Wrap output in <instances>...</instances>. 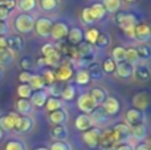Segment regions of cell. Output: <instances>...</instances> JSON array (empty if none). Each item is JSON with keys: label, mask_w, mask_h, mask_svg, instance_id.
Listing matches in <instances>:
<instances>
[{"label": "cell", "mask_w": 151, "mask_h": 150, "mask_svg": "<svg viewBox=\"0 0 151 150\" xmlns=\"http://www.w3.org/2000/svg\"><path fill=\"white\" fill-rule=\"evenodd\" d=\"M15 27L16 31L20 33H31L35 29V17L29 13H20L15 19Z\"/></svg>", "instance_id": "obj_1"}, {"label": "cell", "mask_w": 151, "mask_h": 150, "mask_svg": "<svg viewBox=\"0 0 151 150\" xmlns=\"http://www.w3.org/2000/svg\"><path fill=\"white\" fill-rule=\"evenodd\" d=\"M113 137L117 145L119 144H127V141L131 138V129L127 124H118L111 130Z\"/></svg>", "instance_id": "obj_2"}, {"label": "cell", "mask_w": 151, "mask_h": 150, "mask_svg": "<svg viewBox=\"0 0 151 150\" xmlns=\"http://www.w3.org/2000/svg\"><path fill=\"white\" fill-rule=\"evenodd\" d=\"M5 43H7V49H9L12 53L21 52L25 48V40L20 33H13L5 37Z\"/></svg>", "instance_id": "obj_3"}, {"label": "cell", "mask_w": 151, "mask_h": 150, "mask_svg": "<svg viewBox=\"0 0 151 150\" xmlns=\"http://www.w3.org/2000/svg\"><path fill=\"white\" fill-rule=\"evenodd\" d=\"M101 129L99 128H90L86 132H82V140L90 149L98 148L99 137H101Z\"/></svg>", "instance_id": "obj_4"}, {"label": "cell", "mask_w": 151, "mask_h": 150, "mask_svg": "<svg viewBox=\"0 0 151 150\" xmlns=\"http://www.w3.org/2000/svg\"><path fill=\"white\" fill-rule=\"evenodd\" d=\"M77 106H78V109L85 114H90L91 112L97 108L96 102H94V100L91 98V96L89 94V93H82V94L78 97Z\"/></svg>", "instance_id": "obj_5"}, {"label": "cell", "mask_w": 151, "mask_h": 150, "mask_svg": "<svg viewBox=\"0 0 151 150\" xmlns=\"http://www.w3.org/2000/svg\"><path fill=\"white\" fill-rule=\"evenodd\" d=\"M117 25H119L122 29L125 28H130V27H135L137 25V17L135 15L129 12H118L114 17Z\"/></svg>", "instance_id": "obj_6"}, {"label": "cell", "mask_w": 151, "mask_h": 150, "mask_svg": "<svg viewBox=\"0 0 151 150\" xmlns=\"http://www.w3.org/2000/svg\"><path fill=\"white\" fill-rule=\"evenodd\" d=\"M53 21L49 17H39L35 20V28H36V33L41 37H48L50 35V29H52Z\"/></svg>", "instance_id": "obj_7"}, {"label": "cell", "mask_w": 151, "mask_h": 150, "mask_svg": "<svg viewBox=\"0 0 151 150\" xmlns=\"http://www.w3.org/2000/svg\"><path fill=\"white\" fill-rule=\"evenodd\" d=\"M68 33H69L68 24L63 23V21H57V23H53L49 36L56 41H61V40H64L68 36Z\"/></svg>", "instance_id": "obj_8"}, {"label": "cell", "mask_w": 151, "mask_h": 150, "mask_svg": "<svg viewBox=\"0 0 151 150\" xmlns=\"http://www.w3.org/2000/svg\"><path fill=\"white\" fill-rule=\"evenodd\" d=\"M145 121H146V116H145L143 112L138 110L135 108H131L126 112V122L130 128L139 124H145Z\"/></svg>", "instance_id": "obj_9"}, {"label": "cell", "mask_w": 151, "mask_h": 150, "mask_svg": "<svg viewBox=\"0 0 151 150\" xmlns=\"http://www.w3.org/2000/svg\"><path fill=\"white\" fill-rule=\"evenodd\" d=\"M151 29L147 23H137L134 28V40H138L141 43H146L150 40Z\"/></svg>", "instance_id": "obj_10"}, {"label": "cell", "mask_w": 151, "mask_h": 150, "mask_svg": "<svg viewBox=\"0 0 151 150\" xmlns=\"http://www.w3.org/2000/svg\"><path fill=\"white\" fill-rule=\"evenodd\" d=\"M19 117H20V114L15 113V112H9V113L1 116L0 117V129L3 132H11V130H13Z\"/></svg>", "instance_id": "obj_11"}, {"label": "cell", "mask_w": 151, "mask_h": 150, "mask_svg": "<svg viewBox=\"0 0 151 150\" xmlns=\"http://www.w3.org/2000/svg\"><path fill=\"white\" fill-rule=\"evenodd\" d=\"M33 125H35L33 118H31L29 116H20L19 120L16 121L13 129H15L17 133H20V134H25V133L31 132Z\"/></svg>", "instance_id": "obj_12"}, {"label": "cell", "mask_w": 151, "mask_h": 150, "mask_svg": "<svg viewBox=\"0 0 151 150\" xmlns=\"http://www.w3.org/2000/svg\"><path fill=\"white\" fill-rule=\"evenodd\" d=\"M133 106L141 112H145L150 106V96L149 92H139L134 96L133 98Z\"/></svg>", "instance_id": "obj_13"}, {"label": "cell", "mask_w": 151, "mask_h": 150, "mask_svg": "<svg viewBox=\"0 0 151 150\" xmlns=\"http://www.w3.org/2000/svg\"><path fill=\"white\" fill-rule=\"evenodd\" d=\"M102 109H104L105 112H106L107 116H115V114H118V112H119V101L117 100L115 97H110V96H107L106 100L102 102V105H99Z\"/></svg>", "instance_id": "obj_14"}, {"label": "cell", "mask_w": 151, "mask_h": 150, "mask_svg": "<svg viewBox=\"0 0 151 150\" xmlns=\"http://www.w3.org/2000/svg\"><path fill=\"white\" fill-rule=\"evenodd\" d=\"M117 146L113 137L111 130H106V132L101 133V137H99V142H98V148L101 150H113Z\"/></svg>", "instance_id": "obj_15"}, {"label": "cell", "mask_w": 151, "mask_h": 150, "mask_svg": "<svg viewBox=\"0 0 151 150\" xmlns=\"http://www.w3.org/2000/svg\"><path fill=\"white\" fill-rule=\"evenodd\" d=\"M93 126V122L90 120V116L89 114H85V113H81L76 117L74 120V128L80 132H86L89 130L90 128Z\"/></svg>", "instance_id": "obj_16"}, {"label": "cell", "mask_w": 151, "mask_h": 150, "mask_svg": "<svg viewBox=\"0 0 151 150\" xmlns=\"http://www.w3.org/2000/svg\"><path fill=\"white\" fill-rule=\"evenodd\" d=\"M133 76L135 77L138 81L145 82L150 79V68L145 64H137L133 66Z\"/></svg>", "instance_id": "obj_17"}, {"label": "cell", "mask_w": 151, "mask_h": 150, "mask_svg": "<svg viewBox=\"0 0 151 150\" xmlns=\"http://www.w3.org/2000/svg\"><path fill=\"white\" fill-rule=\"evenodd\" d=\"M89 116H90L91 122H93V124H97V125H105V124H107L110 120V117L107 116L106 112H105L101 106H97Z\"/></svg>", "instance_id": "obj_18"}, {"label": "cell", "mask_w": 151, "mask_h": 150, "mask_svg": "<svg viewBox=\"0 0 151 150\" xmlns=\"http://www.w3.org/2000/svg\"><path fill=\"white\" fill-rule=\"evenodd\" d=\"M68 134L69 132L65 125H53V128L49 132L50 138L55 141H65L68 138Z\"/></svg>", "instance_id": "obj_19"}, {"label": "cell", "mask_w": 151, "mask_h": 150, "mask_svg": "<svg viewBox=\"0 0 151 150\" xmlns=\"http://www.w3.org/2000/svg\"><path fill=\"white\" fill-rule=\"evenodd\" d=\"M74 74L73 68H72L69 64H64V65H60L58 69L55 72V76L57 81H68V80L72 79V76Z\"/></svg>", "instance_id": "obj_20"}, {"label": "cell", "mask_w": 151, "mask_h": 150, "mask_svg": "<svg viewBox=\"0 0 151 150\" xmlns=\"http://www.w3.org/2000/svg\"><path fill=\"white\" fill-rule=\"evenodd\" d=\"M48 98V92L47 90H37V92H33L29 98L32 106H36V108H42L47 102Z\"/></svg>", "instance_id": "obj_21"}, {"label": "cell", "mask_w": 151, "mask_h": 150, "mask_svg": "<svg viewBox=\"0 0 151 150\" xmlns=\"http://www.w3.org/2000/svg\"><path fill=\"white\" fill-rule=\"evenodd\" d=\"M68 41L70 45L77 47L80 43H82L83 40V31L78 27H73V28H69V33H68Z\"/></svg>", "instance_id": "obj_22"}, {"label": "cell", "mask_w": 151, "mask_h": 150, "mask_svg": "<svg viewBox=\"0 0 151 150\" xmlns=\"http://www.w3.org/2000/svg\"><path fill=\"white\" fill-rule=\"evenodd\" d=\"M49 121L53 125H65V122L68 121V113L64 109H58L52 113H49Z\"/></svg>", "instance_id": "obj_23"}, {"label": "cell", "mask_w": 151, "mask_h": 150, "mask_svg": "<svg viewBox=\"0 0 151 150\" xmlns=\"http://www.w3.org/2000/svg\"><path fill=\"white\" fill-rule=\"evenodd\" d=\"M115 73L121 79H129V77L133 76V65L127 64L126 61L118 63L117 66H115Z\"/></svg>", "instance_id": "obj_24"}, {"label": "cell", "mask_w": 151, "mask_h": 150, "mask_svg": "<svg viewBox=\"0 0 151 150\" xmlns=\"http://www.w3.org/2000/svg\"><path fill=\"white\" fill-rule=\"evenodd\" d=\"M28 85H29V88L32 89V92L44 90L45 87H47V84H45V81H44V79H42L41 74H32Z\"/></svg>", "instance_id": "obj_25"}, {"label": "cell", "mask_w": 151, "mask_h": 150, "mask_svg": "<svg viewBox=\"0 0 151 150\" xmlns=\"http://www.w3.org/2000/svg\"><path fill=\"white\" fill-rule=\"evenodd\" d=\"M131 137L137 141H141L143 142V140L147 137V128L145 124H139L135 126H131Z\"/></svg>", "instance_id": "obj_26"}, {"label": "cell", "mask_w": 151, "mask_h": 150, "mask_svg": "<svg viewBox=\"0 0 151 150\" xmlns=\"http://www.w3.org/2000/svg\"><path fill=\"white\" fill-rule=\"evenodd\" d=\"M89 73V77H90V80H102L105 76L104 71H102V66L101 64H97V63H91L90 65H89V68L86 69Z\"/></svg>", "instance_id": "obj_27"}, {"label": "cell", "mask_w": 151, "mask_h": 150, "mask_svg": "<svg viewBox=\"0 0 151 150\" xmlns=\"http://www.w3.org/2000/svg\"><path fill=\"white\" fill-rule=\"evenodd\" d=\"M44 63H45V65L50 66V68H57V66H60V64H61V53L56 49L55 52H52L50 55L45 56Z\"/></svg>", "instance_id": "obj_28"}, {"label": "cell", "mask_w": 151, "mask_h": 150, "mask_svg": "<svg viewBox=\"0 0 151 150\" xmlns=\"http://www.w3.org/2000/svg\"><path fill=\"white\" fill-rule=\"evenodd\" d=\"M89 94L91 96V98L94 100V102H96L97 106L102 105V102H104V101L106 100V97H107L105 89H102V88H93Z\"/></svg>", "instance_id": "obj_29"}, {"label": "cell", "mask_w": 151, "mask_h": 150, "mask_svg": "<svg viewBox=\"0 0 151 150\" xmlns=\"http://www.w3.org/2000/svg\"><path fill=\"white\" fill-rule=\"evenodd\" d=\"M16 108H17V112L23 116H28L29 113L32 112L33 106H32L31 101L29 100H25V98H20V100L16 102Z\"/></svg>", "instance_id": "obj_30"}, {"label": "cell", "mask_w": 151, "mask_h": 150, "mask_svg": "<svg viewBox=\"0 0 151 150\" xmlns=\"http://www.w3.org/2000/svg\"><path fill=\"white\" fill-rule=\"evenodd\" d=\"M139 55H138V52H137V49L135 48H133V47H130V48H127L126 49V55H125V61L127 64H130V65H137V64L139 63Z\"/></svg>", "instance_id": "obj_31"}, {"label": "cell", "mask_w": 151, "mask_h": 150, "mask_svg": "<svg viewBox=\"0 0 151 150\" xmlns=\"http://www.w3.org/2000/svg\"><path fill=\"white\" fill-rule=\"evenodd\" d=\"M91 11V15H93V17L97 20H102V19L106 16V11H105L104 5H102V3H94L91 7H89Z\"/></svg>", "instance_id": "obj_32"}, {"label": "cell", "mask_w": 151, "mask_h": 150, "mask_svg": "<svg viewBox=\"0 0 151 150\" xmlns=\"http://www.w3.org/2000/svg\"><path fill=\"white\" fill-rule=\"evenodd\" d=\"M76 92H77V89H76L74 85H65V87L61 89L60 96L63 97V100H65V101H73L76 97Z\"/></svg>", "instance_id": "obj_33"}, {"label": "cell", "mask_w": 151, "mask_h": 150, "mask_svg": "<svg viewBox=\"0 0 151 150\" xmlns=\"http://www.w3.org/2000/svg\"><path fill=\"white\" fill-rule=\"evenodd\" d=\"M45 108L49 113L55 110H58V109H63V104H61V100L58 97H48L47 102H45Z\"/></svg>", "instance_id": "obj_34"}, {"label": "cell", "mask_w": 151, "mask_h": 150, "mask_svg": "<svg viewBox=\"0 0 151 150\" xmlns=\"http://www.w3.org/2000/svg\"><path fill=\"white\" fill-rule=\"evenodd\" d=\"M105 11L109 13H117L121 8V0H104L102 1Z\"/></svg>", "instance_id": "obj_35"}, {"label": "cell", "mask_w": 151, "mask_h": 150, "mask_svg": "<svg viewBox=\"0 0 151 150\" xmlns=\"http://www.w3.org/2000/svg\"><path fill=\"white\" fill-rule=\"evenodd\" d=\"M13 58H15V55L9 49H7V48L0 49V65H9V64H12Z\"/></svg>", "instance_id": "obj_36"}, {"label": "cell", "mask_w": 151, "mask_h": 150, "mask_svg": "<svg viewBox=\"0 0 151 150\" xmlns=\"http://www.w3.org/2000/svg\"><path fill=\"white\" fill-rule=\"evenodd\" d=\"M99 36V31L97 28H88L83 32V39L86 40V43L94 45L97 41V37Z\"/></svg>", "instance_id": "obj_37"}, {"label": "cell", "mask_w": 151, "mask_h": 150, "mask_svg": "<svg viewBox=\"0 0 151 150\" xmlns=\"http://www.w3.org/2000/svg\"><path fill=\"white\" fill-rule=\"evenodd\" d=\"M89 81H90V77H89V73L86 69H78L76 72V82L78 85L85 87V85L89 84Z\"/></svg>", "instance_id": "obj_38"}, {"label": "cell", "mask_w": 151, "mask_h": 150, "mask_svg": "<svg viewBox=\"0 0 151 150\" xmlns=\"http://www.w3.org/2000/svg\"><path fill=\"white\" fill-rule=\"evenodd\" d=\"M40 8L45 12H53L58 7V0H40Z\"/></svg>", "instance_id": "obj_39"}, {"label": "cell", "mask_w": 151, "mask_h": 150, "mask_svg": "<svg viewBox=\"0 0 151 150\" xmlns=\"http://www.w3.org/2000/svg\"><path fill=\"white\" fill-rule=\"evenodd\" d=\"M125 55H126V48L123 47H115L114 49H113L111 52V58L115 61V63H122V61H125Z\"/></svg>", "instance_id": "obj_40"}, {"label": "cell", "mask_w": 151, "mask_h": 150, "mask_svg": "<svg viewBox=\"0 0 151 150\" xmlns=\"http://www.w3.org/2000/svg\"><path fill=\"white\" fill-rule=\"evenodd\" d=\"M101 66H102V71H104V73L111 74V73H114V72H115L117 63H115V61L113 60L111 57H107V58H105V60H104V63L101 64Z\"/></svg>", "instance_id": "obj_41"}, {"label": "cell", "mask_w": 151, "mask_h": 150, "mask_svg": "<svg viewBox=\"0 0 151 150\" xmlns=\"http://www.w3.org/2000/svg\"><path fill=\"white\" fill-rule=\"evenodd\" d=\"M32 89L29 88L28 84H21L17 87V96L20 98H25V100H29L32 96Z\"/></svg>", "instance_id": "obj_42"}, {"label": "cell", "mask_w": 151, "mask_h": 150, "mask_svg": "<svg viewBox=\"0 0 151 150\" xmlns=\"http://www.w3.org/2000/svg\"><path fill=\"white\" fill-rule=\"evenodd\" d=\"M17 5L21 11H24V13H27L36 8V0H19Z\"/></svg>", "instance_id": "obj_43"}, {"label": "cell", "mask_w": 151, "mask_h": 150, "mask_svg": "<svg viewBox=\"0 0 151 150\" xmlns=\"http://www.w3.org/2000/svg\"><path fill=\"white\" fill-rule=\"evenodd\" d=\"M4 150H27L25 145L19 140H9L5 144Z\"/></svg>", "instance_id": "obj_44"}, {"label": "cell", "mask_w": 151, "mask_h": 150, "mask_svg": "<svg viewBox=\"0 0 151 150\" xmlns=\"http://www.w3.org/2000/svg\"><path fill=\"white\" fill-rule=\"evenodd\" d=\"M135 49H137V52H138V55H139V58H146V60L147 58H150L151 50H150V45L149 44L142 43V44H139Z\"/></svg>", "instance_id": "obj_45"}, {"label": "cell", "mask_w": 151, "mask_h": 150, "mask_svg": "<svg viewBox=\"0 0 151 150\" xmlns=\"http://www.w3.org/2000/svg\"><path fill=\"white\" fill-rule=\"evenodd\" d=\"M81 19H82V21L85 24H88V25H91V24L96 23V19L93 17V15H91V11L89 7L83 8L82 12H81Z\"/></svg>", "instance_id": "obj_46"}, {"label": "cell", "mask_w": 151, "mask_h": 150, "mask_svg": "<svg viewBox=\"0 0 151 150\" xmlns=\"http://www.w3.org/2000/svg\"><path fill=\"white\" fill-rule=\"evenodd\" d=\"M109 44H110V37H109V35H106V33H99V36L97 37V41H96V44H94V45H97L99 49H104V48H106Z\"/></svg>", "instance_id": "obj_47"}, {"label": "cell", "mask_w": 151, "mask_h": 150, "mask_svg": "<svg viewBox=\"0 0 151 150\" xmlns=\"http://www.w3.org/2000/svg\"><path fill=\"white\" fill-rule=\"evenodd\" d=\"M41 76H42V79H44V81L47 85H53L56 82L55 71H52V69H45L44 73H42Z\"/></svg>", "instance_id": "obj_48"}, {"label": "cell", "mask_w": 151, "mask_h": 150, "mask_svg": "<svg viewBox=\"0 0 151 150\" xmlns=\"http://www.w3.org/2000/svg\"><path fill=\"white\" fill-rule=\"evenodd\" d=\"M33 60H32L31 57H28V56H27V57H23L20 60V66H21V69H23V71H25V72H31L32 69H33Z\"/></svg>", "instance_id": "obj_49"}, {"label": "cell", "mask_w": 151, "mask_h": 150, "mask_svg": "<svg viewBox=\"0 0 151 150\" xmlns=\"http://www.w3.org/2000/svg\"><path fill=\"white\" fill-rule=\"evenodd\" d=\"M49 150H72V148L66 141H55L50 145Z\"/></svg>", "instance_id": "obj_50"}, {"label": "cell", "mask_w": 151, "mask_h": 150, "mask_svg": "<svg viewBox=\"0 0 151 150\" xmlns=\"http://www.w3.org/2000/svg\"><path fill=\"white\" fill-rule=\"evenodd\" d=\"M56 50V45L55 44H50V43H47V44H44L41 47V53H42V57H45V56L50 55L52 52H55Z\"/></svg>", "instance_id": "obj_51"}, {"label": "cell", "mask_w": 151, "mask_h": 150, "mask_svg": "<svg viewBox=\"0 0 151 150\" xmlns=\"http://www.w3.org/2000/svg\"><path fill=\"white\" fill-rule=\"evenodd\" d=\"M31 76H32L31 72H25V71H23L20 74H19V80H20L21 84H28L29 80H31Z\"/></svg>", "instance_id": "obj_52"}, {"label": "cell", "mask_w": 151, "mask_h": 150, "mask_svg": "<svg viewBox=\"0 0 151 150\" xmlns=\"http://www.w3.org/2000/svg\"><path fill=\"white\" fill-rule=\"evenodd\" d=\"M133 150H150L149 142H139L135 146H133Z\"/></svg>", "instance_id": "obj_53"}, {"label": "cell", "mask_w": 151, "mask_h": 150, "mask_svg": "<svg viewBox=\"0 0 151 150\" xmlns=\"http://www.w3.org/2000/svg\"><path fill=\"white\" fill-rule=\"evenodd\" d=\"M9 16V11L4 7H0V21H5Z\"/></svg>", "instance_id": "obj_54"}, {"label": "cell", "mask_w": 151, "mask_h": 150, "mask_svg": "<svg viewBox=\"0 0 151 150\" xmlns=\"http://www.w3.org/2000/svg\"><path fill=\"white\" fill-rule=\"evenodd\" d=\"M8 32V25L5 21H0V36H5Z\"/></svg>", "instance_id": "obj_55"}, {"label": "cell", "mask_w": 151, "mask_h": 150, "mask_svg": "<svg viewBox=\"0 0 151 150\" xmlns=\"http://www.w3.org/2000/svg\"><path fill=\"white\" fill-rule=\"evenodd\" d=\"M115 150H133V146L130 144H119L114 148Z\"/></svg>", "instance_id": "obj_56"}, {"label": "cell", "mask_w": 151, "mask_h": 150, "mask_svg": "<svg viewBox=\"0 0 151 150\" xmlns=\"http://www.w3.org/2000/svg\"><path fill=\"white\" fill-rule=\"evenodd\" d=\"M4 48H7L5 37H4V36H0V49H4Z\"/></svg>", "instance_id": "obj_57"}, {"label": "cell", "mask_w": 151, "mask_h": 150, "mask_svg": "<svg viewBox=\"0 0 151 150\" xmlns=\"http://www.w3.org/2000/svg\"><path fill=\"white\" fill-rule=\"evenodd\" d=\"M37 65H39V66H44V65H45L44 57H41V58H39V60H37Z\"/></svg>", "instance_id": "obj_58"}, {"label": "cell", "mask_w": 151, "mask_h": 150, "mask_svg": "<svg viewBox=\"0 0 151 150\" xmlns=\"http://www.w3.org/2000/svg\"><path fill=\"white\" fill-rule=\"evenodd\" d=\"M3 136H4V132H3V130L0 129V140H1V138H3Z\"/></svg>", "instance_id": "obj_59"}, {"label": "cell", "mask_w": 151, "mask_h": 150, "mask_svg": "<svg viewBox=\"0 0 151 150\" xmlns=\"http://www.w3.org/2000/svg\"><path fill=\"white\" fill-rule=\"evenodd\" d=\"M35 150H49V149H47V148H37V149H35Z\"/></svg>", "instance_id": "obj_60"}, {"label": "cell", "mask_w": 151, "mask_h": 150, "mask_svg": "<svg viewBox=\"0 0 151 150\" xmlns=\"http://www.w3.org/2000/svg\"><path fill=\"white\" fill-rule=\"evenodd\" d=\"M1 76H3V69H1V66H0V79H1Z\"/></svg>", "instance_id": "obj_61"}, {"label": "cell", "mask_w": 151, "mask_h": 150, "mask_svg": "<svg viewBox=\"0 0 151 150\" xmlns=\"http://www.w3.org/2000/svg\"><path fill=\"white\" fill-rule=\"evenodd\" d=\"M127 3H133V1H135V0H126Z\"/></svg>", "instance_id": "obj_62"}, {"label": "cell", "mask_w": 151, "mask_h": 150, "mask_svg": "<svg viewBox=\"0 0 151 150\" xmlns=\"http://www.w3.org/2000/svg\"><path fill=\"white\" fill-rule=\"evenodd\" d=\"M15 1H16V0H15Z\"/></svg>", "instance_id": "obj_63"}]
</instances>
